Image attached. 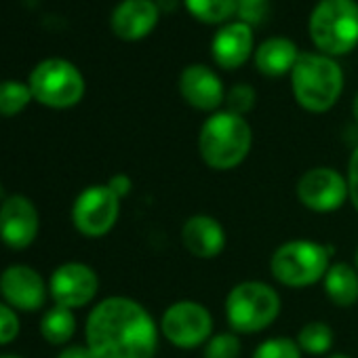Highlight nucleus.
Wrapping results in <instances>:
<instances>
[{
  "label": "nucleus",
  "mask_w": 358,
  "mask_h": 358,
  "mask_svg": "<svg viewBox=\"0 0 358 358\" xmlns=\"http://www.w3.org/2000/svg\"><path fill=\"white\" fill-rule=\"evenodd\" d=\"M255 101H257V93L251 85H234L228 93H226V108L228 112L232 114H238V116H245L249 114L253 108H255Z\"/></svg>",
  "instance_id": "a878e982"
},
{
  "label": "nucleus",
  "mask_w": 358,
  "mask_h": 358,
  "mask_svg": "<svg viewBox=\"0 0 358 358\" xmlns=\"http://www.w3.org/2000/svg\"><path fill=\"white\" fill-rule=\"evenodd\" d=\"M57 358H95L87 345H70L66 348Z\"/></svg>",
  "instance_id": "7c9ffc66"
},
{
  "label": "nucleus",
  "mask_w": 358,
  "mask_h": 358,
  "mask_svg": "<svg viewBox=\"0 0 358 358\" xmlns=\"http://www.w3.org/2000/svg\"><path fill=\"white\" fill-rule=\"evenodd\" d=\"M301 348L291 337H270L262 341L251 358H301Z\"/></svg>",
  "instance_id": "b1692460"
},
{
  "label": "nucleus",
  "mask_w": 358,
  "mask_h": 358,
  "mask_svg": "<svg viewBox=\"0 0 358 358\" xmlns=\"http://www.w3.org/2000/svg\"><path fill=\"white\" fill-rule=\"evenodd\" d=\"M310 36L322 55H345L358 45L356 0H320L310 15Z\"/></svg>",
  "instance_id": "423d86ee"
},
{
  "label": "nucleus",
  "mask_w": 358,
  "mask_h": 358,
  "mask_svg": "<svg viewBox=\"0 0 358 358\" xmlns=\"http://www.w3.org/2000/svg\"><path fill=\"white\" fill-rule=\"evenodd\" d=\"M179 93L192 108L203 112H215L226 101L222 78L203 64L184 68L182 76H179Z\"/></svg>",
  "instance_id": "4468645a"
},
{
  "label": "nucleus",
  "mask_w": 358,
  "mask_h": 358,
  "mask_svg": "<svg viewBox=\"0 0 358 358\" xmlns=\"http://www.w3.org/2000/svg\"><path fill=\"white\" fill-rule=\"evenodd\" d=\"M352 114H354V120L358 122V95L354 97V103H352Z\"/></svg>",
  "instance_id": "2f4dec72"
},
{
  "label": "nucleus",
  "mask_w": 358,
  "mask_h": 358,
  "mask_svg": "<svg viewBox=\"0 0 358 358\" xmlns=\"http://www.w3.org/2000/svg\"><path fill=\"white\" fill-rule=\"evenodd\" d=\"M32 99L30 85L17 83V80H5L0 83V114L3 116H15L20 114Z\"/></svg>",
  "instance_id": "5701e85b"
},
{
  "label": "nucleus",
  "mask_w": 358,
  "mask_h": 358,
  "mask_svg": "<svg viewBox=\"0 0 358 358\" xmlns=\"http://www.w3.org/2000/svg\"><path fill=\"white\" fill-rule=\"evenodd\" d=\"M241 339L234 331L213 333L205 343V358H238L241 356Z\"/></svg>",
  "instance_id": "393cba45"
},
{
  "label": "nucleus",
  "mask_w": 358,
  "mask_h": 358,
  "mask_svg": "<svg viewBox=\"0 0 358 358\" xmlns=\"http://www.w3.org/2000/svg\"><path fill=\"white\" fill-rule=\"evenodd\" d=\"M297 199L314 213H333L350 201L348 179L333 166H312L299 177Z\"/></svg>",
  "instance_id": "9d476101"
},
{
  "label": "nucleus",
  "mask_w": 358,
  "mask_h": 358,
  "mask_svg": "<svg viewBox=\"0 0 358 358\" xmlns=\"http://www.w3.org/2000/svg\"><path fill=\"white\" fill-rule=\"evenodd\" d=\"M354 262H356V270H358V249H356V255H354Z\"/></svg>",
  "instance_id": "f704fd0d"
},
{
  "label": "nucleus",
  "mask_w": 358,
  "mask_h": 358,
  "mask_svg": "<svg viewBox=\"0 0 358 358\" xmlns=\"http://www.w3.org/2000/svg\"><path fill=\"white\" fill-rule=\"evenodd\" d=\"M158 7L152 0H122L112 13V30L122 41H139L158 24Z\"/></svg>",
  "instance_id": "f3484780"
},
{
  "label": "nucleus",
  "mask_w": 358,
  "mask_h": 358,
  "mask_svg": "<svg viewBox=\"0 0 358 358\" xmlns=\"http://www.w3.org/2000/svg\"><path fill=\"white\" fill-rule=\"evenodd\" d=\"M41 220L34 203L26 196H9L0 205V241L11 249H28L38 236Z\"/></svg>",
  "instance_id": "f8f14e48"
},
{
  "label": "nucleus",
  "mask_w": 358,
  "mask_h": 358,
  "mask_svg": "<svg viewBox=\"0 0 358 358\" xmlns=\"http://www.w3.org/2000/svg\"><path fill=\"white\" fill-rule=\"evenodd\" d=\"M324 358H350L348 354H343V352H335V354H327Z\"/></svg>",
  "instance_id": "473e14b6"
},
{
  "label": "nucleus",
  "mask_w": 358,
  "mask_h": 358,
  "mask_svg": "<svg viewBox=\"0 0 358 358\" xmlns=\"http://www.w3.org/2000/svg\"><path fill=\"white\" fill-rule=\"evenodd\" d=\"M333 339H335L333 329L322 320H312V322L303 324L295 337L301 352H308L314 356L329 354V350L333 348Z\"/></svg>",
  "instance_id": "412c9836"
},
{
  "label": "nucleus",
  "mask_w": 358,
  "mask_h": 358,
  "mask_svg": "<svg viewBox=\"0 0 358 358\" xmlns=\"http://www.w3.org/2000/svg\"><path fill=\"white\" fill-rule=\"evenodd\" d=\"M45 278L30 266L17 264L9 266L0 274V293L11 308L24 312H36L45 306L47 299Z\"/></svg>",
  "instance_id": "ddd939ff"
},
{
  "label": "nucleus",
  "mask_w": 358,
  "mask_h": 358,
  "mask_svg": "<svg viewBox=\"0 0 358 358\" xmlns=\"http://www.w3.org/2000/svg\"><path fill=\"white\" fill-rule=\"evenodd\" d=\"M30 91L43 106L72 108L85 95V78L70 62L51 57L34 68L30 76Z\"/></svg>",
  "instance_id": "0eeeda50"
},
{
  "label": "nucleus",
  "mask_w": 358,
  "mask_h": 358,
  "mask_svg": "<svg viewBox=\"0 0 358 358\" xmlns=\"http://www.w3.org/2000/svg\"><path fill=\"white\" fill-rule=\"evenodd\" d=\"M0 358H22V356H17V354H0Z\"/></svg>",
  "instance_id": "72a5a7b5"
},
{
  "label": "nucleus",
  "mask_w": 358,
  "mask_h": 358,
  "mask_svg": "<svg viewBox=\"0 0 358 358\" xmlns=\"http://www.w3.org/2000/svg\"><path fill=\"white\" fill-rule=\"evenodd\" d=\"M299 51L295 47V43L291 38L285 36H274L264 41L257 51H255V66L257 70L268 76V78H280L289 72H293L297 59H299Z\"/></svg>",
  "instance_id": "a211bd4d"
},
{
  "label": "nucleus",
  "mask_w": 358,
  "mask_h": 358,
  "mask_svg": "<svg viewBox=\"0 0 358 358\" xmlns=\"http://www.w3.org/2000/svg\"><path fill=\"white\" fill-rule=\"evenodd\" d=\"M182 245L199 259H215L226 249V230L215 217L199 213L184 222Z\"/></svg>",
  "instance_id": "2eb2a0df"
},
{
  "label": "nucleus",
  "mask_w": 358,
  "mask_h": 358,
  "mask_svg": "<svg viewBox=\"0 0 358 358\" xmlns=\"http://www.w3.org/2000/svg\"><path fill=\"white\" fill-rule=\"evenodd\" d=\"M333 249L314 241L295 238L282 243L270 257V272L276 282L303 289L320 282L331 266Z\"/></svg>",
  "instance_id": "39448f33"
},
{
  "label": "nucleus",
  "mask_w": 358,
  "mask_h": 358,
  "mask_svg": "<svg viewBox=\"0 0 358 358\" xmlns=\"http://www.w3.org/2000/svg\"><path fill=\"white\" fill-rule=\"evenodd\" d=\"M158 331L139 301L120 295L99 301L85 327L87 348L95 358H154Z\"/></svg>",
  "instance_id": "f257e3e1"
},
{
  "label": "nucleus",
  "mask_w": 358,
  "mask_h": 358,
  "mask_svg": "<svg viewBox=\"0 0 358 358\" xmlns=\"http://www.w3.org/2000/svg\"><path fill=\"white\" fill-rule=\"evenodd\" d=\"M291 87L303 110L320 114L337 103L343 91V72L329 55L301 53L291 72Z\"/></svg>",
  "instance_id": "7ed1b4c3"
},
{
  "label": "nucleus",
  "mask_w": 358,
  "mask_h": 358,
  "mask_svg": "<svg viewBox=\"0 0 358 358\" xmlns=\"http://www.w3.org/2000/svg\"><path fill=\"white\" fill-rule=\"evenodd\" d=\"M99 291V278L95 270L80 262H68L51 274L49 293L55 299V306L70 310L83 308L95 299Z\"/></svg>",
  "instance_id": "9b49d317"
},
{
  "label": "nucleus",
  "mask_w": 358,
  "mask_h": 358,
  "mask_svg": "<svg viewBox=\"0 0 358 358\" xmlns=\"http://www.w3.org/2000/svg\"><path fill=\"white\" fill-rule=\"evenodd\" d=\"M0 196H3V184H0Z\"/></svg>",
  "instance_id": "c9c22d12"
},
{
  "label": "nucleus",
  "mask_w": 358,
  "mask_h": 358,
  "mask_svg": "<svg viewBox=\"0 0 358 358\" xmlns=\"http://www.w3.org/2000/svg\"><path fill=\"white\" fill-rule=\"evenodd\" d=\"M120 199L108 186H89L85 188L72 207L74 228L89 238L106 236L118 222Z\"/></svg>",
  "instance_id": "1a4fd4ad"
},
{
  "label": "nucleus",
  "mask_w": 358,
  "mask_h": 358,
  "mask_svg": "<svg viewBox=\"0 0 358 358\" xmlns=\"http://www.w3.org/2000/svg\"><path fill=\"white\" fill-rule=\"evenodd\" d=\"M120 201L124 199V196H129L131 194V190H133V182H131V177L127 175V173H116V175H112L110 177V182L106 184Z\"/></svg>",
  "instance_id": "c756f323"
},
{
  "label": "nucleus",
  "mask_w": 358,
  "mask_h": 358,
  "mask_svg": "<svg viewBox=\"0 0 358 358\" xmlns=\"http://www.w3.org/2000/svg\"><path fill=\"white\" fill-rule=\"evenodd\" d=\"M188 11L205 24H222L236 15V0H184Z\"/></svg>",
  "instance_id": "4be33fe9"
},
{
  "label": "nucleus",
  "mask_w": 358,
  "mask_h": 358,
  "mask_svg": "<svg viewBox=\"0 0 358 358\" xmlns=\"http://www.w3.org/2000/svg\"><path fill=\"white\" fill-rule=\"evenodd\" d=\"M322 287L331 303L337 308H350L358 301V270L356 266H350L345 262L331 264L324 278Z\"/></svg>",
  "instance_id": "6ab92c4d"
},
{
  "label": "nucleus",
  "mask_w": 358,
  "mask_h": 358,
  "mask_svg": "<svg viewBox=\"0 0 358 358\" xmlns=\"http://www.w3.org/2000/svg\"><path fill=\"white\" fill-rule=\"evenodd\" d=\"M278 291L262 280H243L226 297V320L238 335L266 331L280 314Z\"/></svg>",
  "instance_id": "20e7f679"
},
{
  "label": "nucleus",
  "mask_w": 358,
  "mask_h": 358,
  "mask_svg": "<svg viewBox=\"0 0 358 358\" xmlns=\"http://www.w3.org/2000/svg\"><path fill=\"white\" fill-rule=\"evenodd\" d=\"M41 333L53 345L68 343L76 333L74 312L70 308H64V306H53L51 310L45 312V316L41 320Z\"/></svg>",
  "instance_id": "aec40b11"
},
{
  "label": "nucleus",
  "mask_w": 358,
  "mask_h": 358,
  "mask_svg": "<svg viewBox=\"0 0 358 358\" xmlns=\"http://www.w3.org/2000/svg\"><path fill=\"white\" fill-rule=\"evenodd\" d=\"M20 335V318L9 303L0 301V345L15 341Z\"/></svg>",
  "instance_id": "cd10ccee"
},
{
  "label": "nucleus",
  "mask_w": 358,
  "mask_h": 358,
  "mask_svg": "<svg viewBox=\"0 0 358 358\" xmlns=\"http://www.w3.org/2000/svg\"><path fill=\"white\" fill-rule=\"evenodd\" d=\"M160 333L175 348L192 350L205 345L213 335V316L207 306L192 299L171 303L160 318Z\"/></svg>",
  "instance_id": "6e6552de"
},
{
  "label": "nucleus",
  "mask_w": 358,
  "mask_h": 358,
  "mask_svg": "<svg viewBox=\"0 0 358 358\" xmlns=\"http://www.w3.org/2000/svg\"><path fill=\"white\" fill-rule=\"evenodd\" d=\"M253 145V131L245 116L228 110L211 114L199 133V154L215 171H230L243 164Z\"/></svg>",
  "instance_id": "f03ea898"
},
{
  "label": "nucleus",
  "mask_w": 358,
  "mask_h": 358,
  "mask_svg": "<svg viewBox=\"0 0 358 358\" xmlns=\"http://www.w3.org/2000/svg\"><path fill=\"white\" fill-rule=\"evenodd\" d=\"M268 3L270 0H236V15L238 22L247 26H257L268 15Z\"/></svg>",
  "instance_id": "bb28decb"
},
{
  "label": "nucleus",
  "mask_w": 358,
  "mask_h": 358,
  "mask_svg": "<svg viewBox=\"0 0 358 358\" xmlns=\"http://www.w3.org/2000/svg\"><path fill=\"white\" fill-rule=\"evenodd\" d=\"M253 53V30L243 22L222 26L211 43V55L224 70L241 68Z\"/></svg>",
  "instance_id": "dca6fc26"
},
{
  "label": "nucleus",
  "mask_w": 358,
  "mask_h": 358,
  "mask_svg": "<svg viewBox=\"0 0 358 358\" xmlns=\"http://www.w3.org/2000/svg\"><path fill=\"white\" fill-rule=\"evenodd\" d=\"M348 192H350V203L358 211V145L352 150L350 160H348Z\"/></svg>",
  "instance_id": "c85d7f7f"
}]
</instances>
